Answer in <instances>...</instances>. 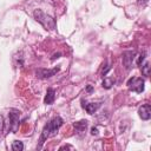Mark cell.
<instances>
[{
	"label": "cell",
	"instance_id": "1",
	"mask_svg": "<svg viewBox=\"0 0 151 151\" xmlns=\"http://www.w3.org/2000/svg\"><path fill=\"white\" fill-rule=\"evenodd\" d=\"M63 123H64V120L58 116V117H54L52 120H50V122L45 125V127H44V130H42V133H41V137H40V140H39L40 144H39L38 149L41 147V144L44 143V140H46L47 138L53 137V136L57 134V132H58L59 127L63 125Z\"/></svg>",
	"mask_w": 151,
	"mask_h": 151
},
{
	"label": "cell",
	"instance_id": "2",
	"mask_svg": "<svg viewBox=\"0 0 151 151\" xmlns=\"http://www.w3.org/2000/svg\"><path fill=\"white\" fill-rule=\"evenodd\" d=\"M33 15H34V19L38 22H40L46 29H53L55 27V20L51 15L44 13L41 9H35Z\"/></svg>",
	"mask_w": 151,
	"mask_h": 151
},
{
	"label": "cell",
	"instance_id": "3",
	"mask_svg": "<svg viewBox=\"0 0 151 151\" xmlns=\"http://www.w3.org/2000/svg\"><path fill=\"white\" fill-rule=\"evenodd\" d=\"M144 84H145L144 79L138 78V77H132L127 80L126 85L131 91H133L136 93H142L144 91Z\"/></svg>",
	"mask_w": 151,
	"mask_h": 151
},
{
	"label": "cell",
	"instance_id": "4",
	"mask_svg": "<svg viewBox=\"0 0 151 151\" xmlns=\"http://www.w3.org/2000/svg\"><path fill=\"white\" fill-rule=\"evenodd\" d=\"M59 67H54V68H38L35 71V76L40 79H46V78H51L52 76H54L55 73L59 72Z\"/></svg>",
	"mask_w": 151,
	"mask_h": 151
},
{
	"label": "cell",
	"instance_id": "5",
	"mask_svg": "<svg viewBox=\"0 0 151 151\" xmlns=\"http://www.w3.org/2000/svg\"><path fill=\"white\" fill-rule=\"evenodd\" d=\"M19 117H20V112L18 110H11L8 112V118H9V123H11V130L15 131L18 123H19Z\"/></svg>",
	"mask_w": 151,
	"mask_h": 151
},
{
	"label": "cell",
	"instance_id": "6",
	"mask_svg": "<svg viewBox=\"0 0 151 151\" xmlns=\"http://www.w3.org/2000/svg\"><path fill=\"white\" fill-rule=\"evenodd\" d=\"M138 114L143 120H149L151 118V106L150 104H144L139 107Z\"/></svg>",
	"mask_w": 151,
	"mask_h": 151
},
{
	"label": "cell",
	"instance_id": "7",
	"mask_svg": "<svg viewBox=\"0 0 151 151\" xmlns=\"http://www.w3.org/2000/svg\"><path fill=\"white\" fill-rule=\"evenodd\" d=\"M134 55H136L134 51H126L123 53V64L127 70L132 66V61L134 59Z\"/></svg>",
	"mask_w": 151,
	"mask_h": 151
},
{
	"label": "cell",
	"instance_id": "8",
	"mask_svg": "<svg viewBox=\"0 0 151 151\" xmlns=\"http://www.w3.org/2000/svg\"><path fill=\"white\" fill-rule=\"evenodd\" d=\"M54 99H55V91L52 87L47 88L46 96H45V99H44V103L47 104V105H51V104L54 103Z\"/></svg>",
	"mask_w": 151,
	"mask_h": 151
},
{
	"label": "cell",
	"instance_id": "9",
	"mask_svg": "<svg viewBox=\"0 0 151 151\" xmlns=\"http://www.w3.org/2000/svg\"><path fill=\"white\" fill-rule=\"evenodd\" d=\"M99 106H100L99 103H90V104H87V105H84V107H85V110H86V112H87L88 114H93V113L99 109Z\"/></svg>",
	"mask_w": 151,
	"mask_h": 151
},
{
	"label": "cell",
	"instance_id": "10",
	"mask_svg": "<svg viewBox=\"0 0 151 151\" xmlns=\"http://www.w3.org/2000/svg\"><path fill=\"white\" fill-rule=\"evenodd\" d=\"M74 127H76V131L84 132L86 130V127H87V120H80V122L74 123Z\"/></svg>",
	"mask_w": 151,
	"mask_h": 151
},
{
	"label": "cell",
	"instance_id": "11",
	"mask_svg": "<svg viewBox=\"0 0 151 151\" xmlns=\"http://www.w3.org/2000/svg\"><path fill=\"white\" fill-rule=\"evenodd\" d=\"M12 150H13V151H22V150H24V144H22V142H20V140H14V142L12 143Z\"/></svg>",
	"mask_w": 151,
	"mask_h": 151
},
{
	"label": "cell",
	"instance_id": "12",
	"mask_svg": "<svg viewBox=\"0 0 151 151\" xmlns=\"http://www.w3.org/2000/svg\"><path fill=\"white\" fill-rule=\"evenodd\" d=\"M113 84H114V79H112V78H105L103 81V86L105 88H111Z\"/></svg>",
	"mask_w": 151,
	"mask_h": 151
},
{
	"label": "cell",
	"instance_id": "13",
	"mask_svg": "<svg viewBox=\"0 0 151 151\" xmlns=\"http://www.w3.org/2000/svg\"><path fill=\"white\" fill-rule=\"evenodd\" d=\"M142 73H143V76L149 77V74H150V64L147 61L142 66Z\"/></svg>",
	"mask_w": 151,
	"mask_h": 151
},
{
	"label": "cell",
	"instance_id": "14",
	"mask_svg": "<svg viewBox=\"0 0 151 151\" xmlns=\"http://www.w3.org/2000/svg\"><path fill=\"white\" fill-rule=\"evenodd\" d=\"M144 59H145V52H143V53H142V54L138 57V60H137V65H138V66H140Z\"/></svg>",
	"mask_w": 151,
	"mask_h": 151
},
{
	"label": "cell",
	"instance_id": "15",
	"mask_svg": "<svg viewBox=\"0 0 151 151\" xmlns=\"http://www.w3.org/2000/svg\"><path fill=\"white\" fill-rule=\"evenodd\" d=\"M91 134L97 136V134H98V129H97V127H92V129H91Z\"/></svg>",
	"mask_w": 151,
	"mask_h": 151
},
{
	"label": "cell",
	"instance_id": "16",
	"mask_svg": "<svg viewBox=\"0 0 151 151\" xmlns=\"http://www.w3.org/2000/svg\"><path fill=\"white\" fill-rule=\"evenodd\" d=\"M64 149H72V146H70V145H64V146H61L59 150H64Z\"/></svg>",
	"mask_w": 151,
	"mask_h": 151
},
{
	"label": "cell",
	"instance_id": "17",
	"mask_svg": "<svg viewBox=\"0 0 151 151\" xmlns=\"http://www.w3.org/2000/svg\"><path fill=\"white\" fill-rule=\"evenodd\" d=\"M147 1H149V0H139V4H140V5H146Z\"/></svg>",
	"mask_w": 151,
	"mask_h": 151
},
{
	"label": "cell",
	"instance_id": "18",
	"mask_svg": "<svg viewBox=\"0 0 151 151\" xmlns=\"http://www.w3.org/2000/svg\"><path fill=\"white\" fill-rule=\"evenodd\" d=\"M2 130V117H0V132Z\"/></svg>",
	"mask_w": 151,
	"mask_h": 151
},
{
	"label": "cell",
	"instance_id": "19",
	"mask_svg": "<svg viewBox=\"0 0 151 151\" xmlns=\"http://www.w3.org/2000/svg\"><path fill=\"white\" fill-rule=\"evenodd\" d=\"M59 55H60V53H58V54H54V55L52 57V60H54L55 58H59Z\"/></svg>",
	"mask_w": 151,
	"mask_h": 151
}]
</instances>
